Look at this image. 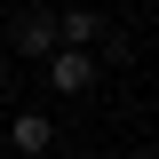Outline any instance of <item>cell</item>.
Segmentation results:
<instances>
[{"label":"cell","mask_w":159,"mask_h":159,"mask_svg":"<svg viewBox=\"0 0 159 159\" xmlns=\"http://www.w3.org/2000/svg\"><path fill=\"white\" fill-rule=\"evenodd\" d=\"M48 88H56V96H88V88H96V56H88V48H56V56H48Z\"/></svg>","instance_id":"6da1fadb"},{"label":"cell","mask_w":159,"mask_h":159,"mask_svg":"<svg viewBox=\"0 0 159 159\" xmlns=\"http://www.w3.org/2000/svg\"><path fill=\"white\" fill-rule=\"evenodd\" d=\"M8 143H16L24 159H40L48 143H56V127H48V111H24V119H8Z\"/></svg>","instance_id":"7a4b0ae2"},{"label":"cell","mask_w":159,"mask_h":159,"mask_svg":"<svg viewBox=\"0 0 159 159\" xmlns=\"http://www.w3.org/2000/svg\"><path fill=\"white\" fill-rule=\"evenodd\" d=\"M56 40H64V32H56V16H24V24H16V48H24V56H48Z\"/></svg>","instance_id":"3957f363"},{"label":"cell","mask_w":159,"mask_h":159,"mask_svg":"<svg viewBox=\"0 0 159 159\" xmlns=\"http://www.w3.org/2000/svg\"><path fill=\"white\" fill-rule=\"evenodd\" d=\"M56 32H64V48H88V40L103 32V16H88V8H72V16H56Z\"/></svg>","instance_id":"277c9868"}]
</instances>
